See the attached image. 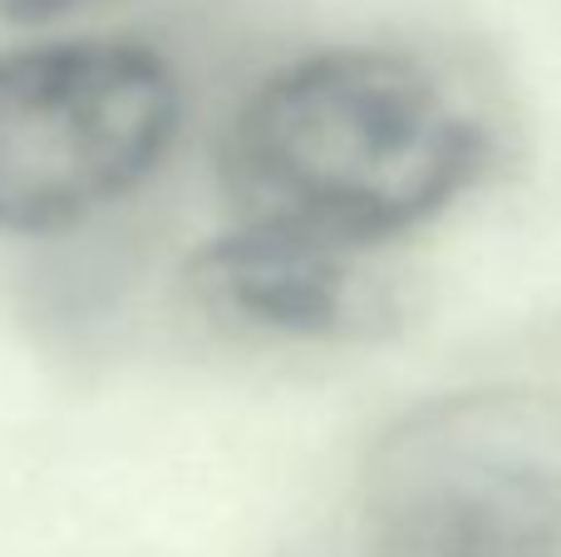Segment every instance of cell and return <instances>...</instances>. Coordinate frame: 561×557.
Here are the masks:
<instances>
[{"label": "cell", "mask_w": 561, "mask_h": 557, "mask_svg": "<svg viewBox=\"0 0 561 557\" xmlns=\"http://www.w3.org/2000/svg\"><path fill=\"white\" fill-rule=\"evenodd\" d=\"M483 128L399 49H320L266 75L227 118L217 168L247 223L379 247L483 173Z\"/></svg>", "instance_id": "1"}, {"label": "cell", "mask_w": 561, "mask_h": 557, "mask_svg": "<svg viewBox=\"0 0 561 557\" xmlns=\"http://www.w3.org/2000/svg\"><path fill=\"white\" fill-rule=\"evenodd\" d=\"M359 513L369 557H561V395L414 405L369 450Z\"/></svg>", "instance_id": "2"}, {"label": "cell", "mask_w": 561, "mask_h": 557, "mask_svg": "<svg viewBox=\"0 0 561 557\" xmlns=\"http://www.w3.org/2000/svg\"><path fill=\"white\" fill-rule=\"evenodd\" d=\"M79 5H89V0H0V20H10V25H39V20H55Z\"/></svg>", "instance_id": "5"}, {"label": "cell", "mask_w": 561, "mask_h": 557, "mask_svg": "<svg viewBox=\"0 0 561 557\" xmlns=\"http://www.w3.org/2000/svg\"><path fill=\"white\" fill-rule=\"evenodd\" d=\"M193 296L227 326L286 341H355L389 326V296L365 247L276 223H237L187 262Z\"/></svg>", "instance_id": "4"}, {"label": "cell", "mask_w": 561, "mask_h": 557, "mask_svg": "<svg viewBox=\"0 0 561 557\" xmlns=\"http://www.w3.org/2000/svg\"><path fill=\"white\" fill-rule=\"evenodd\" d=\"M183 84L138 39L0 55V232H59L134 193L168 158Z\"/></svg>", "instance_id": "3"}]
</instances>
